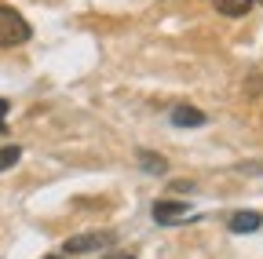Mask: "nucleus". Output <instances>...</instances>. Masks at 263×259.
<instances>
[{
  "instance_id": "2",
  "label": "nucleus",
  "mask_w": 263,
  "mask_h": 259,
  "mask_svg": "<svg viewBox=\"0 0 263 259\" xmlns=\"http://www.w3.org/2000/svg\"><path fill=\"white\" fill-rule=\"evenodd\" d=\"M117 241L114 230H88V234H73V237H66L62 252L66 255H88V252H99V248H110Z\"/></svg>"
},
{
  "instance_id": "5",
  "label": "nucleus",
  "mask_w": 263,
  "mask_h": 259,
  "mask_svg": "<svg viewBox=\"0 0 263 259\" xmlns=\"http://www.w3.org/2000/svg\"><path fill=\"white\" fill-rule=\"evenodd\" d=\"M263 226V215L259 212H238V215H230V230L234 234H252Z\"/></svg>"
},
{
  "instance_id": "11",
  "label": "nucleus",
  "mask_w": 263,
  "mask_h": 259,
  "mask_svg": "<svg viewBox=\"0 0 263 259\" xmlns=\"http://www.w3.org/2000/svg\"><path fill=\"white\" fill-rule=\"evenodd\" d=\"M256 4H263V0H256Z\"/></svg>"
},
{
  "instance_id": "3",
  "label": "nucleus",
  "mask_w": 263,
  "mask_h": 259,
  "mask_svg": "<svg viewBox=\"0 0 263 259\" xmlns=\"http://www.w3.org/2000/svg\"><path fill=\"white\" fill-rule=\"evenodd\" d=\"M186 212H190V208H186L183 201H154V219L164 223V226H168V223H179Z\"/></svg>"
},
{
  "instance_id": "1",
  "label": "nucleus",
  "mask_w": 263,
  "mask_h": 259,
  "mask_svg": "<svg viewBox=\"0 0 263 259\" xmlns=\"http://www.w3.org/2000/svg\"><path fill=\"white\" fill-rule=\"evenodd\" d=\"M29 37H33V26L11 4H0V48H18Z\"/></svg>"
},
{
  "instance_id": "10",
  "label": "nucleus",
  "mask_w": 263,
  "mask_h": 259,
  "mask_svg": "<svg viewBox=\"0 0 263 259\" xmlns=\"http://www.w3.org/2000/svg\"><path fill=\"white\" fill-rule=\"evenodd\" d=\"M106 259H136V255H132V252H110Z\"/></svg>"
},
{
  "instance_id": "7",
  "label": "nucleus",
  "mask_w": 263,
  "mask_h": 259,
  "mask_svg": "<svg viewBox=\"0 0 263 259\" xmlns=\"http://www.w3.org/2000/svg\"><path fill=\"white\" fill-rule=\"evenodd\" d=\"M139 165H143V172H168V161H164L161 153H150V150H139Z\"/></svg>"
},
{
  "instance_id": "9",
  "label": "nucleus",
  "mask_w": 263,
  "mask_h": 259,
  "mask_svg": "<svg viewBox=\"0 0 263 259\" xmlns=\"http://www.w3.org/2000/svg\"><path fill=\"white\" fill-rule=\"evenodd\" d=\"M8 110H11V103L0 99V132H4V117H8Z\"/></svg>"
},
{
  "instance_id": "6",
  "label": "nucleus",
  "mask_w": 263,
  "mask_h": 259,
  "mask_svg": "<svg viewBox=\"0 0 263 259\" xmlns=\"http://www.w3.org/2000/svg\"><path fill=\"white\" fill-rule=\"evenodd\" d=\"M252 4L256 0H216V11L227 15V18H245L252 11Z\"/></svg>"
},
{
  "instance_id": "4",
  "label": "nucleus",
  "mask_w": 263,
  "mask_h": 259,
  "mask_svg": "<svg viewBox=\"0 0 263 259\" xmlns=\"http://www.w3.org/2000/svg\"><path fill=\"white\" fill-rule=\"evenodd\" d=\"M205 121H209V117L197 110V106H183V103L172 106V124H176V128H201Z\"/></svg>"
},
{
  "instance_id": "8",
  "label": "nucleus",
  "mask_w": 263,
  "mask_h": 259,
  "mask_svg": "<svg viewBox=\"0 0 263 259\" xmlns=\"http://www.w3.org/2000/svg\"><path fill=\"white\" fill-rule=\"evenodd\" d=\"M18 157H22V150H18V146H0V172L15 168V165H18Z\"/></svg>"
},
{
  "instance_id": "12",
  "label": "nucleus",
  "mask_w": 263,
  "mask_h": 259,
  "mask_svg": "<svg viewBox=\"0 0 263 259\" xmlns=\"http://www.w3.org/2000/svg\"><path fill=\"white\" fill-rule=\"evenodd\" d=\"M48 259H55V255H48Z\"/></svg>"
}]
</instances>
